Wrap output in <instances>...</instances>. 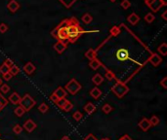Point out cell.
<instances>
[{"mask_svg": "<svg viewBox=\"0 0 167 140\" xmlns=\"http://www.w3.org/2000/svg\"><path fill=\"white\" fill-rule=\"evenodd\" d=\"M149 61L151 63V65H153L156 67V66H158L162 62V58L159 54H155V53H151L150 57L149 58Z\"/></svg>", "mask_w": 167, "mask_h": 140, "instance_id": "obj_7", "label": "cell"}, {"mask_svg": "<svg viewBox=\"0 0 167 140\" xmlns=\"http://www.w3.org/2000/svg\"><path fill=\"white\" fill-rule=\"evenodd\" d=\"M57 35H58V41H63L65 43H68V19H64L60 22V25L57 27Z\"/></svg>", "mask_w": 167, "mask_h": 140, "instance_id": "obj_3", "label": "cell"}, {"mask_svg": "<svg viewBox=\"0 0 167 140\" xmlns=\"http://www.w3.org/2000/svg\"><path fill=\"white\" fill-rule=\"evenodd\" d=\"M3 84V82H2V79H1V78H0V86H1Z\"/></svg>", "mask_w": 167, "mask_h": 140, "instance_id": "obj_50", "label": "cell"}, {"mask_svg": "<svg viewBox=\"0 0 167 140\" xmlns=\"http://www.w3.org/2000/svg\"><path fill=\"white\" fill-rule=\"evenodd\" d=\"M54 95H55L59 99H62V98H65V97H67V95H68V92H67V91H65V89H64V88H62V87H59L55 92H53Z\"/></svg>", "mask_w": 167, "mask_h": 140, "instance_id": "obj_13", "label": "cell"}, {"mask_svg": "<svg viewBox=\"0 0 167 140\" xmlns=\"http://www.w3.org/2000/svg\"><path fill=\"white\" fill-rule=\"evenodd\" d=\"M7 31H8V25L4 22L0 23V33H5Z\"/></svg>", "mask_w": 167, "mask_h": 140, "instance_id": "obj_38", "label": "cell"}, {"mask_svg": "<svg viewBox=\"0 0 167 140\" xmlns=\"http://www.w3.org/2000/svg\"><path fill=\"white\" fill-rule=\"evenodd\" d=\"M22 99V97L20 96L18 92H13L12 95L9 96V98L7 100H9L12 104H15V105H19L20 104V101Z\"/></svg>", "mask_w": 167, "mask_h": 140, "instance_id": "obj_12", "label": "cell"}, {"mask_svg": "<svg viewBox=\"0 0 167 140\" xmlns=\"http://www.w3.org/2000/svg\"><path fill=\"white\" fill-rule=\"evenodd\" d=\"M67 43H65L63 41H57V43L54 45V50L56 51L58 54H63L65 49H67Z\"/></svg>", "mask_w": 167, "mask_h": 140, "instance_id": "obj_8", "label": "cell"}, {"mask_svg": "<svg viewBox=\"0 0 167 140\" xmlns=\"http://www.w3.org/2000/svg\"><path fill=\"white\" fill-rule=\"evenodd\" d=\"M102 111L105 113V114H110V113L112 111V107L110 104H105L102 107Z\"/></svg>", "mask_w": 167, "mask_h": 140, "instance_id": "obj_32", "label": "cell"}, {"mask_svg": "<svg viewBox=\"0 0 167 140\" xmlns=\"http://www.w3.org/2000/svg\"><path fill=\"white\" fill-rule=\"evenodd\" d=\"M111 34L112 36H117L120 34V27L118 26H112V28H111Z\"/></svg>", "mask_w": 167, "mask_h": 140, "instance_id": "obj_34", "label": "cell"}, {"mask_svg": "<svg viewBox=\"0 0 167 140\" xmlns=\"http://www.w3.org/2000/svg\"><path fill=\"white\" fill-rule=\"evenodd\" d=\"M85 57H86L89 60H92L94 58H97V52L94 49H89L86 53H85Z\"/></svg>", "mask_w": 167, "mask_h": 140, "instance_id": "obj_21", "label": "cell"}, {"mask_svg": "<svg viewBox=\"0 0 167 140\" xmlns=\"http://www.w3.org/2000/svg\"><path fill=\"white\" fill-rule=\"evenodd\" d=\"M129 91H130L129 87L121 81H117L111 87V92H114L118 98H122L123 96H125L127 93L129 92Z\"/></svg>", "mask_w": 167, "mask_h": 140, "instance_id": "obj_2", "label": "cell"}, {"mask_svg": "<svg viewBox=\"0 0 167 140\" xmlns=\"http://www.w3.org/2000/svg\"><path fill=\"white\" fill-rule=\"evenodd\" d=\"M161 3H162V5L163 6H166L167 5V0H160Z\"/></svg>", "mask_w": 167, "mask_h": 140, "instance_id": "obj_49", "label": "cell"}, {"mask_svg": "<svg viewBox=\"0 0 167 140\" xmlns=\"http://www.w3.org/2000/svg\"><path fill=\"white\" fill-rule=\"evenodd\" d=\"M7 104H8V100L3 96L2 93H0V111H1L4 107H6Z\"/></svg>", "mask_w": 167, "mask_h": 140, "instance_id": "obj_25", "label": "cell"}, {"mask_svg": "<svg viewBox=\"0 0 167 140\" xmlns=\"http://www.w3.org/2000/svg\"><path fill=\"white\" fill-rule=\"evenodd\" d=\"M102 140H111V139H110V138H108V137H107V138H103Z\"/></svg>", "mask_w": 167, "mask_h": 140, "instance_id": "obj_51", "label": "cell"}, {"mask_svg": "<svg viewBox=\"0 0 167 140\" xmlns=\"http://www.w3.org/2000/svg\"><path fill=\"white\" fill-rule=\"evenodd\" d=\"M9 91H10V87L7 84H2L0 86V93L5 95V93L9 92Z\"/></svg>", "mask_w": 167, "mask_h": 140, "instance_id": "obj_31", "label": "cell"}, {"mask_svg": "<svg viewBox=\"0 0 167 140\" xmlns=\"http://www.w3.org/2000/svg\"><path fill=\"white\" fill-rule=\"evenodd\" d=\"M36 127H37V124L34 123L32 120L26 121L25 124H24V127H23V128H25L28 132H32Z\"/></svg>", "mask_w": 167, "mask_h": 140, "instance_id": "obj_9", "label": "cell"}, {"mask_svg": "<svg viewBox=\"0 0 167 140\" xmlns=\"http://www.w3.org/2000/svg\"><path fill=\"white\" fill-rule=\"evenodd\" d=\"M3 63H4V64L7 66V67H9V68L11 67V66H13V65H14L13 60H10V58H6L5 61L3 62Z\"/></svg>", "mask_w": 167, "mask_h": 140, "instance_id": "obj_41", "label": "cell"}, {"mask_svg": "<svg viewBox=\"0 0 167 140\" xmlns=\"http://www.w3.org/2000/svg\"><path fill=\"white\" fill-rule=\"evenodd\" d=\"M25 110H24V108L21 107L20 105L17 107V108H15V110H14V113H15V115H16L17 117H22L23 115L25 114Z\"/></svg>", "mask_w": 167, "mask_h": 140, "instance_id": "obj_27", "label": "cell"}, {"mask_svg": "<svg viewBox=\"0 0 167 140\" xmlns=\"http://www.w3.org/2000/svg\"><path fill=\"white\" fill-rule=\"evenodd\" d=\"M61 140H71V138H69V136L65 135V136H63V137H62V139H61Z\"/></svg>", "mask_w": 167, "mask_h": 140, "instance_id": "obj_48", "label": "cell"}, {"mask_svg": "<svg viewBox=\"0 0 167 140\" xmlns=\"http://www.w3.org/2000/svg\"><path fill=\"white\" fill-rule=\"evenodd\" d=\"M13 131L16 134H21L22 131H23V127L20 126V124H16V126L13 127Z\"/></svg>", "mask_w": 167, "mask_h": 140, "instance_id": "obj_39", "label": "cell"}, {"mask_svg": "<svg viewBox=\"0 0 167 140\" xmlns=\"http://www.w3.org/2000/svg\"><path fill=\"white\" fill-rule=\"evenodd\" d=\"M20 4H19L16 0H10L7 4V8H8V10L11 12V13H16V12L20 9Z\"/></svg>", "mask_w": 167, "mask_h": 140, "instance_id": "obj_10", "label": "cell"}, {"mask_svg": "<svg viewBox=\"0 0 167 140\" xmlns=\"http://www.w3.org/2000/svg\"><path fill=\"white\" fill-rule=\"evenodd\" d=\"M81 88H82V86H81L75 79H71L67 85H65V91L68 92V93H71V95H76V93L81 89Z\"/></svg>", "mask_w": 167, "mask_h": 140, "instance_id": "obj_5", "label": "cell"}, {"mask_svg": "<svg viewBox=\"0 0 167 140\" xmlns=\"http://www.w3.org/2000/svg\"><path fill=\"white\" fill-rule=\"evenodd\" d=\"M9 72L11 73L12 76H16L19 74V72H20V68H19L17 65H13L9 68Z\"/></svg>", "mask_w": 167, "mask_h": 140, "instance_id": "obj_26", "label": "cell"}, {"mask_svg": "<svg viewBox=\"0 0 167 140\" xmlns=\"http://www.w3.org/2000/svg\"><path fill=\"white\" fill-rule=\"evenodd\" d=\"M90 95L93 97V98H95V99H98L99 97H101V95H102V91L99 89V88H93L91 89V92H90Z\"/></svg>", "mask_w": 167, "mask_h": 140, "instance_id": "obj_19", "label": "cell"}, {"mask_svg": "<svg viewBox=\"0 0 167 140\" xmlns=\"http://www.w3.org/2000/svg\"><path fill=\"white\" fill-rule=\"evenodd\" d=\"M50 100L52 101V102H54V103H56L58 100H59V98H58V97L54 95V93H52L51 95H50Z\"/></svg>", "mask_w": 167, "mask_h": 140, "instance_id": "obj_45", "label": "cell"}, {"mask_svg": "<svg viewBox=\"0 0 167 140\" xmlns=\"http://www.w3.org/2000/svg\"><path fill=\"white\" fill-rule=\"evenodd\" d=\"M160 86H162V88L163 89H167V78L166 77H164L163 78V79L160 81Z\"/></svg>", "mask_w": 167, "mask_h": 140, "instance_id": "obj_43", "label": "cell"}, {"mask_svg": "<svg viewBox=\"0 0 167 140\" xmlns=\"http://www.w3.org/2000/svg\"><path fill=\"white\" fill-rule=\"evenodd\" d=\"M145 3L151 11L154 12V13L159 11V9L163 6L160 0H145Z\"/></svg>", "mask_w": 167, "mask_h": 140, "instance_id": "obj_6", "label": "cell"}, {"mask_svg": "<svg viewBox=\"0 0 167 140\" xmlns=\"http://www.w3.org/2000/svg\"><path fill=\"white\" fill-rule=\"evenodd\" d=\"M7 72H9V67H7V66L3 63L1 66H0V73L1 74H5Z\"/></svg>", "mask_w": 167, "mask_h": 140, "instance_id": "obj_40", "label": "cell"}, {"mask_svg": "<svg viewBox=\"0 0 167 140\" xmlns=\"http://www.w3.org/2000/svg\"><path fill=\"white\" fill-rule=\"evenodd\" d=\"M72 118H73V120H75L76 122H79V121L82 120V118H83V114H82V113H81V112H79V111H76V112L73 113Z\"/></svg>", "mask_w": 167, "mask_h": 140, "instance_id": "obj_30", "label": "cell"}, {"mask_svg": "<svg viewBox=\"0 0 167 140\" xmlns=\"http://www.w3.org/2000/svg\"><path fill=\"white\" fill-rule=\"evenodd\" d=\"M12 75H11V73L10 72H7V73H5V74H3V79H4L5 81H9V80H11L12 79Z\"/></svg>", "mask_w": 167, "mask_h": 140, "instance_id": "obj_42", "label": "cell"}, {"mask_svg": "<svg viewBox=\"0 0 167 140\" xmlns=\"http://www.w3.org/2000/svg\"><path fill=\"white\" fill-rule=\"evenodd\" d=\"M72 108H73V105H72V103L71 102V101L68 100V102H67V104H65V106L63 107V109H62V110L65 111V112H69Z\"/></svg>", "mask_w": 167, "mask_h": 140, "instance_id": "obj_37", "label": "cell"}, {"mask_svg": "<svg viewBox=\"0 0 167 140\" xmlns=\"http://www.w3.org/2000/svg\"><path fill=\"white\" fill-rule=\"evenodd\" d=\"M83 140H99V139H97L96 137H95V136L94 135H93V134H88L87 136H86V137H85Z\"/></svg>", "mask_w": 167, "mask_h": 140, "instance_id": "obj_44", "label": "cell"}, {"mask_svg": "<svg viewBox=\"0 0 167 140\" xmlns=\"http://www.w3.org/2000/svg\"><path fill=\"white\" fill-rule=\"evenodd\" d=\"M110 1H111V2H115L116 0H110Z\"/></svg>", "mask_w": 167, "mask_h": 140, "instance_id": "obj_52", "label": "cell"}, {"mask_svg": "<svg viewBox=\"0 0 167 140\" xmlns=\"http://www.w3.org/2000/svg\"><path fill=\"white\" fill-rule=\"evenodd\" d=\"M166 15H167V11H165V12H164V13H163V14L161 15V16H162V18H163V19H165V21H166V19H167V16H166Z\"/></svg>", "mask_w": 167, "mask_h": 140, "instance_id": "obj_47", "label": "cell"}, {"mask_svg": "<svg viewBox=\"0 0 167 140\" xmlns=\"http://www.w3.org/2000/svg\"><path fill=\"white\" fill-rule=\"evenodd\" d=\"M92 82L93 83H94L96 86H99V85H101L104 82V77L101 75V74H99V73H97V74H95L94 76H93V78H92Z\"/></svg>", "mask_w": 167, "mask_h": 140, "instance_id": "obj_20", "label": "cell"}, {"mask_svg": "<svg viewBox=\"0 0 167 140\" xmlns=\"http://www.w3.org/2000/svg\"><path fill=\"white\" fill-rule=\"evenodd\" d=\"M120 6H121V8H123L124 10H127L131 7V2L129 0H122V2L120 3Z\"/></svg>", "mask_w": 167, "mask_h": 140, "instance_id": "obj_33", "label": "cell"}, {"mask_svg": "<svg viewBox=\"0 0 167 140\" xmlns=\"http://www.w3.org/2000/svg\"><path fill=\"white\" fill-rule=\"evenodd\" d=\"M82 19V22L85 23V25H89V23L93 21V17L89 13H86L82 16V19Z\"/></svg>", "mask_w": 167, "mask_h": 140, "instance_id": "obj_23", "label": "cell"}, {"mask_svg": "<svg viewBox=\"0 0 167 140\" xmlns=\"http://www.w3.org/2000/svg\"><path fill=\"white\" fill-rule=\"evenodd\" d=\"M85 31L80 26L78 21L75 18L68 19V42L75 43L77 39L80 37L81 34H83Z\"/></svg>", "mask_w": 167, "mask_h": 140, "instance_id": "obj_1", "label": "cell"}, {"mask_svg": "<svg viewBox=\"0 0 167 140\" xmlns=\"http://www.w3.org/2000/svg\"><path fill=\"white\" fill-rule=\"evenodd\" d=\"M118 140H133V139H132L128 134H125V135H123L122 137H120Z\"/></svg>", "mask_w": 167, "mask_h": 140, "instance_id": "obj_46", "label": "cell"}, {"mask_svg": "<svg viewBox=\"0 0 167 140\" xmlns=\"http://www.w3.org/2000/svg\"><path fill=\"white\" fill-rule=\"evenodd\" d=\"M48 109H49V107H48V105L46 103H41L39 105V107H38V110H39V112L42 113V114H44V113L47 112Z\"/></svg>", "mask_w": 167, "mask_h": 140, "instance_id": "obj_35", "label": "cell"}, {"mask_svg": "<svg viewBox=\"0 0 167 140\" xmlns=\"http://www.w3.org/2000/svg\"><path fill=\"white\" fill-rule=\"evenodd\" d=\"M68 99H65V98H62V99H59L56 102V104H57V106L59 107V108H61V109H63V107L65 106V104H67V102H68Z\"/></svg>", "mask_w": 167, "mask_h": 140, "instance_id": "obj_36", "label": "cell"}, {"mask_svg": "<svg viewBox=\"0 0 167 140\" xmlns=\"http://www.w3.org/2000/svg\"><path fill=\"white\" fill-rule=\"evenodd\" d=\"M149 122H150V126H153V127H156V126H158L159 124V122H160V121H159V118L157 116H151V118L149 120Z\"/></svg>", "mask_w": 167, "mask_h": 140, "instance_id": "obj_24", "label": "cell"}, {"mask_svg": "<svg viewBox=\"0 0 167 140\" xmlns=\"http://www.w3.org/2000/svg\"><path fill=\"white\" fill-rule=\"evenodd\" d=\"M102 65H103L102 62H101L98 58H94V60H90V62H89V67L93 70H98Z\"/></svg>", "mask_w": 167, "mask_h": 140, "instance_id": "obj_17", "label": "cell"}, {"mask_svg": "<svg viewBox=\"0 0 167 140\" xmlns=\"http://www.w3.org/2000/svg\"><path fill=\"white\" fill-rule=\"evenodd\" d=\"M117 58L119 60H125L127 58H129V54L128 51L125 49H120L117 51Z\"/></svg>", "mask_w": 167, "mask_h": 140, "instance_id": "obj_16", "label": "cell"}, {"mask_svg": "<svg viewBox=\"0 0 167 140\" xmlns=\"http://www.w3.org/2000/svg\"><path fill=\"white\" fill-rule=\"evenodd\" d=\"M35 103H36L35 100H34L29 95L26 93V95H25L24 96L22 97V99L20 101V104H19V105H20L21 107L24 108L25 111L28 112L34 106V105H35Z\"/></svg>", "mask_w": 167, "mask_h": 140, "instance_id": "obj_4", "label": "cell"}, {"mask_svg": "<svg viewBox=\"0 0 167 140\" xmlns=\"http://www.w3.org/2000/svg\"><path fill=\"white\" fill-rule=\"evenodd\" d=\"M138 126H139V127L141 128L143 131L149 130L150 127H151L150 122H149V119H147V118H144V119H142L141 121H140L139 124H138Z\"/></svg>", "mask_w": 167, "mask_h": 140, "instance_id": "obj_11", "label": "cell"}, {"mask_svg": "<svg viewBox=\"0 0 167 140\" xmlns=\"http://www.w3.org/2000/svg\"><path fill=\"white\" fill-rule=\"evenodd\" d=\"M83 109H84V111L86 112L87 114H89V115L93 114V113H94V112L96 111V107H95V105L93 104V103H91V102H88V103L84 106Z\"/></svg>", "mask_w": 167, "mask_h": 140, "instance_id": "obj_18", "label": "cell"}, {"mask_svg": "<svg viewBox=\"0 0 167 140\" xmlns=\"http://www.w3.org/2000/svg\"><path fill=\"white\" fill-rule=\"evenodd\" d=\"M127 22L130 23V25H137V23L140 22V17L137 15V14H135V13H131L129 16H128V18H127Z\"/></svg>", "mask_w": 167, "mask_h": 140, "instance_id": "obj_15", "label": "cell"}, {"mask_svg": "<svg viewBox=\"0 0 167 140\" xmlns=\"http://www.w3.org/2000/svg\"><path fill=\"white\" fill-rule=\"evenodd\" d=\"M157 52L161 54V56H166L167 54V44L166 43H162L157 48Z\"/></svg>", "mask_w": 167, "mask_h": 140, "instance_id": "obj_22", "label": "cell"}, {"mask_svg": "<svg viewBox=\"0 0 167 140\" xmlns=\"http://www.w3.org/2000/svg\"><path fill=\"white\" fill-rule=\"evenodd\" d=\"M35 70H36V67L34 66L32 62H30V61L28 62L26 64H25V66H24V71L26 74H28V75H32Z\"/></svg>", "mask_w": 167, "mask_h": 140, "instance_id": "obj_14", "label": "cell"}, {"mask_svg": "<svg viewBox=\"0 0 167 140\" xmlns=\"http://www.w3.org/2000/svg\"><path fill=\"white\" fill-rule=\"evenodd\" d=\"M105 78H106V79L108 80V81H111V80H114V79H116L114 73L112 72V71H111V70H107L106 75H105Z\"/></svg>", "mask_w": 167, "mask_h": 140, "instance_id": "obj_28", "label": "cell"}, {"mask_svg": "<svg viewBox=\"0 0 167 140\" xmlns=\"http://www.w3.org/2000/svg\"><path fill=\"white\" fill-rule=\"evenodd\" d=\"M155 19V16L151 13H147L146 16H145V21L147 22V23H151Z\"/></svg>", "mask_w": 167, "mask_h": 140, "instance_id": "obj_29", "label": "cell"}]
</instances>
